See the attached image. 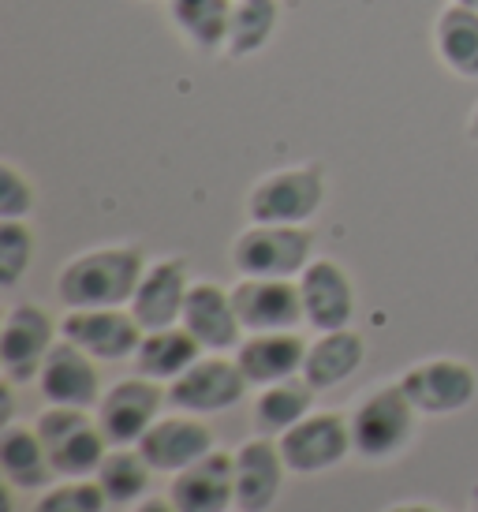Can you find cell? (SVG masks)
I'll return each instance as SVG.
<instances>
[{
    "instance_id": "603a6c76",
    "label": "cell",
    "mask_w": 478,
    "mask_h": 512,
    "mask_svg": "<svg viewBox=\"0 0 478 512\" xmlns=\"http://www.w3.org/2000/svg\"><path fill=\"white\" fill-rule=\"evenodd\" d=\"M236 0H169L172 30L195 53H225L228 45V23H232Z\"/></svg>"
},
{
    "instance_id": "484cf974",
    "label": "cell",
    "mask_w": 478,
    "mask_h": 512,
    "mask_svg": "<svg viewBox=\"0 0 478 512\" xmlns=\"http://www.w3.org/2000/svg\"><path fill=\"white\" fill-rule=\"evenodd\" d=\"M310 404H314V389H310V382L299 374V378H288V382L266 385V389L254 397L251 423L262 438H281L284 430H292L299 419H307Z\"/></svg>"
},
{
    "instance_id": "f1b7e54d",
    "label": "cell",
    "mask_w": 478,
    "mask_h": 512,
    "mask_svg": "<svg viewBox=\"0 0 478 512\" xmlns=\"http://www.w3.org/2000/svg\"><path fill=\"white\" fill-rule=\"evenodd\" d=\"M34 232L27 221H0V285L15 288L34 262Z\"/></svg>"
},
{
    "instance_id": "9c48e42d",
    "label": "cell",
    "mask_w": 478,
    "mask_h": 512,
    "mask_svg": "<svg viewBox=\"0 0 478 512\" xmlns=\"http://www.w3.org/2000/svg\"><path fill=\"white\" fill-rule=\"evenodd\" d=\"M277 445H281L288 471H296V475L329 471L337 468L348 453H355L352 423L337 412H310L292 430H284L281 438H277Z\"/></svg>"
},
{
    "instance_id": "d6986e66",
    "label": "cell",
    "mask_w": 478,
    "mask_h": 512,
    "mask_svg": "<svg viewBox=\"0 0 478 512\" xmlns=\"http://www.w3.org/2000/svg\"><path fill=\"white\" fill-rule=\"evenodd\" d=\"M303 359H307V341L296 329L284 333H247L236 348V363L243 370V378L258 389L303 374Z\"/></svg>"
},
{
    "instance_id": "52a82bcc",
    "label": "cell",
    "mask_w": 478,
    "mask_h": 512,
    "mask_svg": "<svg viewBox=\"0 0 478 512\" xmlns=\"http://www.w3.org/2000/svg\"><path fill=\"white\" fill-rule=\"evenodd\" d=\"M400 389L408 393L419 415L441 419V415L464 412L467 404L478 397V370L452 356L422 359V363H411L400 374Z\"/></svg>"
},
{
    "instance_id": "83f0119b",
    "label": "cell",
    "mask_w": 478,
    "mask_h": 512,
    "mask_svg": "<svg viewBox=\"0 0 478 512\" xmlns=\"http://www.w3.org/2000/svg\"><path fill=\"white\" fill-rule=\"evenodd\" d=\"M150 464H146V456L139 449H131V445H113L105 460H101V468L94 471V483L101 486V494L109 498V505H131V501H139L146 494V486H150Z\"/></svg>"
},
{
    "instance_id": "8fae6325",
    "label": "cell",
    "mask_w": 478,
    "mask_h": 512,
    "mask_svg": "<svg viewBox=\"0 0 478 512\" xmlns=\"http://www.w3.org/2000/svg\"><path fill=\"white\" fill-rule=\"evenodd\" d=\"M247 378H243V370H239L236 359H225V356H202L195 367H187L176 378L169 382V400L180 408V412H191V415H213V412H228V408H236L239 400L247 397Z\"/></svg>"
},
{
    "instance_id": "ba28073f",
    "label": "cell",
    "mask_w": 478,
    "mask_h": 512,
    "mask_svg": "<svg viewBox=\"0 0 478 512\" xmlns=\"http://www.w3.org/2000/svg\"><path fill=\"white\" fill-rule=\"evenodd\" d=\"M169 400V393L154 382V378H124L113 389H105L94 408L101 434L109 438V445H139V438L161 419V404Z\"/></svg>"
},
{
    "instance_id": "e0dca14e",
    "label": "cell",
    "mask_w": 478,
    "mask_h": 512,
    "mask_svg": "<svg viewBox=\"0 0 478 512\" xmlns=\"http://www.w3.org/2000/svg\"><path fill=\"white\" fill-rule=\"evenodd\" d=\"M135 449L146 456V464L154 471L176 475V471L191 468L195 460H202L206 453H213V430L191 412L165 415L142 434Z\"/></svg>"
},
{
    "instance_id": "d6a6232c",
    "label": "cell",
    "mask_w": 478,
    "mask_h": 512,
    "mask_svg": "<svg viewBox=\"0 0 478 512\" xmlns=\"http://www.w3.org/2000/svg\"><path fill=\"white\" fill-rule=\"evenodd\" d=\"M381 512H441V509H434V505H419V501H404V505H389V509H381Z\"/></svg>"
},
{
    "instance_id": "3957f363",
    "label": "cell",
    "mask_w": 478,
    "mask_h": 512,
    "mask_svg": "<svg viewBox=\"0 0 478 512\" xmlns=\"http://www.w3.org/2000/svg\"><path fill=\"white\" fill-rule=\"evenodd\" d=\"M314 255L307 225H247L232 240V270L239 277H284L296 281Z\"/></svg>"
},
{
    "instance_id": "30bf717a",
    "label": "cell",
    "mask_w": 478,
    "mask_h": 512,
    "mask_svg": "<svg viewBox=\"0 0 478 512\" xmlns=\"http://www.w3.org/2000/svg\"><path fill=\"white\" fill-rule=\"evenodd\" d=\"M60 337L79 344L98 363H120V359H135L146 329L135 322V314L127 307H90V311L64 314Z\"/></svg>"
},
{
    "instance_id": "44dd1931",
    "label": "cell",
    "mask_w": 478,
    "mask_h": 512,
    "mask_svg": "<svg viewBox=\"0 0 478 512\" xmlns=\"http://www.w3.org/2000/svg\"><path fill=\"white\" fill-rule=\"evenodd\" d=\"M366 341L355 329H329L318 333V341L307 344V359H303V378L310 382L314 393L322 389H337L363 367Z\"/></svg>"
},
{
    "instance_id": "d4e9b609",
    "label": "cell",
    "mask_w": 478,
    "mask_h": 512,
    "mask_svg": "<svg viewBox=\"0 0 478 512\" xmlns=\"http://www.w3.org/2000/svg\"><path fill=\"white\" fill-rule=\"evenodd\" d=\"M198 359H202V344L183 326L150 329L142 337L139 352H135V374L154 378V382H176L183 370L195 367Z\"/></svg>"
},
{
    "instance_id": "7a4b0ae2",
    "label": "cell",
    "mask_w": 478,
    "mask_h": 512,
    "mask_svg": "<svg viewBox=\"0 0 478 512\" xmlns=\"http://www.w3.org/2000/svg\"><path fill=\"white\" fill-rule=\"evenodd\" d=\"M325 202V169L318 161L266 172L247 191L243 214L251 225H307Z\"/></svg>"
},
{
    "instance_id": "d590c367",
    "label": "cell",
    "mask_w": 478,
    "mask_h": 512,
    "mask_svg": "<svg viewBox=\"0 0 478 512\" xmlns=\"http://www.w3.org/2000/svg\"><path fill=\"white\" fill-rule=\"evenodd\" d=\"M471 512H478V486H475V494H471Z\"/></svg>"
},
{
    "instance_id": "836d02e7",
    "label": "cell",
    "mask_w": 478,
    "mask_h": 512,
    "mask_svg": "<svg viewBox=\"0 0 478 512\" xmlns=\"http://www.w3.org/2000/svg\"><path fill=\"white\" fill-rule=\"evenodd\" d=\"M467 139L478 143V101H475V109H471V116H467Z\"/></svg>"
},
{
    "instance_id": "2e32d148",
    "label": "cell",
    "mask_w": 478,
    "mask_h": 512,
    "mask_svg": "<svg viewBox=\"0 0 478 512\" xmlns=\"http://www.w3.org/2000/svg\"><path fill=\"white\" fill-rule=\"evenodd\" d=\"M169 498L176 512H228L236 505V456L213 449L191 468L176 471Z\"/></svg>"
},
{
    "instance_id": "5bb4252c",
    "label": "cell",
    "mask_w": 478,
    "mask_h": 512,
    "mask_svg": "<svg viewBox=\"0 0 478 512\" xmlns=\"http://www.w3.org/2000/svg\"><path fill=\"white\" fill-rule=\"evenodd\" d=\"M191 270H187V258H157L146 266L135 296L127 303V311L135 314L146 333L150 329H169L180 326L183 303H187V292H191Z\"/></svg>"
},
{
    "instance_id": "6da1fadb",
    "label": "cell",
    "mask_w": 478,
    "mask_h": 512,
    "mask_svg": "<svg viewBox=\"0 0 478 512\" xmlns=\"http://www.w3.org/2000/svg\"><path fill=\"white\" fill-rule=\"evenodd\" d=\"M146 273V255L135 243L90 247L64 262L57 273V299L68 311L127 307Z\"/></svg>"
},
{
    "instance_id": "5b68a950",
    "label": "cell",
    "mask_w": 478,
    "mask_h": 512,
    "mask_svg": "<svg viewBox=\"0 0 478 512\" xmlns=\"http://www.w3.org/2000/svg\"><path fill=\"white\" fill-rule=\"evenodd\" d=\"M415 404L400 382L378 385L370 389L352 412V445L363 460H393L396 453L408 449L411 434H415Z\"/></svg>"
},
{
    "instance_id": "9a60e30c",
    "label": "cell",
    "mask_w": 478,
    "mask_h": 512,
    "mask_svg": "<svg viewBox=\"0 0 478 512\" xmlns=\"http://www.w3.org/2000/svg\"><path fill=\"white\" fill-rule=\"evenodd\" d=\"M38 393L45 397V404H60V408H86V412L98 408L101 400L98 359L86 356L79 344L60 337L42 363Z\"/></svg>"
},
{
    "instance_id": "4316f807",
    "label": "cell",
    "mask_w": 478,
    "mask_h": 512,
    "mask_svg": "<svg viewBox=\"0 0 478 512\" xmlns=\"http://www.w3.org/2000/svg\"><path fill=\"white\" fill-rule=\"evenodd\" d=\"M277 27H281V0H236L225 53L232 60L254 57L277 38Z\"/></svg>"
},
{
    "instance_id": "f546056e",
    "label": "cell",
    "mask_w": 478,
    "mask_h": 512,
    "mask_svg": "<svg viewBox=\"0 0 478 512\" xmlns=\"http://www.w3.org/2000/svg\"><path fill=\"white\" fill-rule=\"evenodd\" d=\"M105 505H109V498L101 494L98 483H90V479H68V483L45 490L30 512H105Z\"/></svg>"
},
{
    "instance_id": "e575fe53",
    "label": "cell",
    "mask_w": 478,
    "mask_h": 512,
    "mask_svg": "<svg viewBox=\"0 0 478 512\" xmlns=\"http://www.w3.org/2000/svg\"><path fill=\"white\" fill-rule=\"evenodd\" d=\"M449 4H464V8H475L478 12V0H449Z\"/></svg>"
},
{
    "instance_id": "ac0fdd59",
    "label": "cell",
    "mask_w": 478,
    "mask_h": 512,
    "mask_svg": "<svg viewBox=\"0 0 478 512\" xmlns=\"http://www.w3.org/2000/svg\"><path fill=\"white\" fill-rule=\"evenodd\" d=\"M180 326L202 344V352H232L243 341L232 288H221L213 281H195L183 303Z\"/></svg>"
},
{
    "instance_id": "1f68e13d",
    "label": "cell",
    "mask_w": 478,
    "mask_h": 512,
    "mask_svg": "<svg viewBox=\"0 0 478 512\" xmlns=\"http://www.w3.org/2000/svg\"><path fill=\"white\" fill-rule=\"evenodd\" d=\"M135 512H176V505H172V498H142Z\"/></svg>"
},
{
    "instance_id": "cb8c5ba5",
    "label": "cell",
    "mask_w": 478,
    "mask_h": 512,
    "mask_svg": "<svg viewBox=\"0 0 478 512\" xmlns=\"http://www.w3.org/2000/svg\"><path fill=\"white\" fill-rule=\"evenodd\" d=\"M437 60L460 79H478V12L464 4H445L434 19Z\"/></svg>"
},
{
    "instance_id": "4fadbf2b",
    "label": "cell",
    "mask_w": 478,
    "mask_h": 512,
    "mask_svg": "<svg viewBox=\"0 0 478 512\" xmlns=\"http://www.w3.org/2000/svg\"><path fill=\"white\" fill-rule=\"evenodd\" d=\"M303 296V318L318 333L348 329L355 318V285L348 270L333 258H310L307 270L296 277Z\"/></svg>"
},
{
    "instance_id": "277c9868",
    "label": "cell",
    "mask_w": 478,
    "mask_h": 512,
    "mask_svg": "<svg viewBox=\"0 0 478 512\" xmlns=\"http://www.w3.org/2000/svg\"><path fill=\"white\" fill-rule=\"evenodd\" d=\"M38 438H42L49 464L60 479H90L109 453V438L101 434L98 419H90L86 408H60L49 404L38 415Z\"/></svg>"
},
{
    "instance_id": "7402d4cb",
    "label": "cell",
    "mask_w": 478,
    "mask_h": 512,
    "mask_svg": "<svg viewBox=\"0 0 478 512\" xmlns=\"http://www.w3.org/2000/svg\"><path fill=\"white\" fill-rule=\"evenodd\" d=\"M0 471L15 490H45L57 475L38 430L23 423H4L0 430Z\"/></svg>"
},
{
    "instance_id": "ffe728a7",
    "label": "cell",
    "mask_w": 478,
    "mask_h": 512,
    "mask_svg": "<svg viewBox=\"0 0 478 512\" xmlns=\"http://www.w3.org/2000/svg\"><path fill=\"white\" fill-rule=\"evenodd\" d=\"M236 509L239 512H266L281 494L284 483V464L281 445L273 438H251L243 441L236 453Z\"/></svg>"
},
{
    "instance_id": "4dcf8cb0",
    "label": "cell",
    "mask_w": 478,
    "mask_h": 512,
    "mask_svg": "<svg viewBox=\"0 0 478 512\" xmlns=\"http://www.w3.org/2000/svg\"><path fill=\"white\" fill-rule=\"evenodd\" d=\"M38 206V187L12 161H0V221H27Z\"/></svg>"
},
{
    "instance_id": "7c38bea8",
    "label": "cell",
    "mask_w": 478,
    "mask_h": 512,
    "mask_svg": "<svg viewBox=\"0 0 478 512\" xmlns=\"http://www.w3.org/2000/svg\"><path fill=\"white\" fill-rule=\"evenodd\" d=\"M232 303L243 333H284L307 322L299 281L284 277H239V285L232 288Z\"/></svg>"
},
{
    "instance_id": "8992f818",
    "label": "cell",
    "mask_w": 478,
    "mask_h": 512,
    "mask_svg": "<svg viewBox=\"0 0 478 512\" xmlns=\"http://www.w3.org/2000/svg\"><path fill=\"white\" fill-rule=\"evenodd\" d=\"M57 333L60 326L45 307L15 303L12 311L4 314V326H0V374H4V382H38L45 356L57 344Z\"/></svg>"
}]
</instances>
